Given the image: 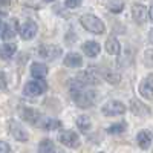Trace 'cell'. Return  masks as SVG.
I'll return each mask as SVG.
<instances>
[{"mask_svg": "<svg viewBox=\"0 0 153 153\" xmlns=\"http://www.w3.org/2000/svg\"><path fill=\"white\" fill-rule=\"evenodd\" d=\"M139 94H141V97L146 98V100L153 98V74L147 75L143 80V83L139 84Z\"/></svg>", "mask_w": 153, "mask_h": 153, "instance_id": "obj_8", "label": "cell"}, {"mask_svg": "<svg viewBox=\"0 0 153 153\" xmlns=\"http://www.w3.org/2000/svg\"><path fill=\"white\" fill-rule=\"evenodd\" d=\"M149 17H150V20H152V23H153V5L150 6V11H149Z\"/></svg>", "mask_w": 153, "mask_h": 153, "instance_id": "obj_29", "label": "cell"}, {"mask_svg": "<svg viewBox=\"0 0 153 153\" xmlns=\"http://www.w3.org/2000/svg\"><path fill=\"white\" fill-rule=\"evenodd\" d=\"M58 141L63 144V146H66L69 149H76L80 146V138L78 135H76L75 132H71V130H66V132H61L58 135Z\"/></svg>", "mask_w": 153, "mask_h": 153, "instance_id": "obj_6", "label": "cell"}, {"mask_svg": "<svg viewBox=\"0 0 153 153\" xmlns=\"http://www.w3.org/2000/svg\"><path fill=\"white\" fill-rule=\"evenodd\" d=\"M46 89H48V83L42 78H37V80H32V81L25 84L23 92L26 95H29V97H38V95L45 94Z\"/></svg>", "mask_w": 153, "mask_h": 153, "instance_id": "obj_3", "label": "cell"}, {"mask_svg": "<svg viewBox=\"0 0 153 153\" xmlns=\"http://www.w3.org/2000/svg\"><path fill=\"white\" fill-rule=\"evenodd\" d=\"M106 51H107L109 55H120V52H121L120 42L115 37L107 38V42H106Z\"/></svg>", "mask_w": 153, "mask_h": 153, "instance_id": "obj_13", "label": "cell"}, {"mask_svg": "<svg viewBox=\"0 0 153 153\" xmlns=\"http://www.w3.org/2000/svg\"><path fill=\"white\" fill-rule=\"evenodd\" d=\"M101 112H103V115H106V117H118V115H123L126 112V106L121 103V101H109V103H106L103 107H101Z\"/></svg>", "mask_w": 153, "mask_h": 153, "instance_id": "obj_4", "label": "cell"}, {"mask_svg": "<svg viewBox=\"0 0 153 153\" xmlns=\"http://www.w3.org/2000/svg\"><path fill=\"white\" fill-rule=\"evenodd\" d=\"M144 63L147 66H153V49L146 51V55H144Z\"/></svg>", "mask_w": 153, "mask_h": 153, "instance_id": "obj_25", "label": "cell"}, {"mask_svg": "<svg viewBox=\"0 0 153 153\" xmlns=\"http://www.w3.org/2000/svg\"><path fill=\"white\" fill-rule=\"evenodd\" d=\"M5 87H6V76L2 71H0V89H5Z\"/></svg>", "mask_w": 153, "mask_h": 153, "instance_id": "obj_28", "label": "cell"}, {"mask_svg": "<svg viewBox=\"0 0 153 153\" xmlns=\"http://www.w3.org/2000/svg\"><path fill=\"white\" fill-rule=\"evenodd\" d=\"M75 124H76V127H78L81 132H89L91 130V120H89L86 115H78L76 120H75Z\"/></svg>", "mask_w": 153, "mask_h": 153, "instance_id": "obj_19", "label": "cell"}, {"mask_svg": "<svg viewBox=\"0 0 153 153\" xmlns=\"http://www.w3.org/2000/svg\"><path fill=\"white\" fill-rule=\"evenodd\" d=\"M48 72H49V69L46 68V65H42V63H34L31 66V74L35 78H43V76L48 75Z\"/></svg>", "mask_w": 153, "mask_h": 153, "instance_id": "obj_15", "label": "cell"}, {"mask_svg": "<svg viewBox=\"0 0 153 153\" xmlns=\"http://www.w3.org/2000/svg\"><path fill=\"white\" fill-rule=\"evenodd\" d=\"M8 152H11L9 144H6L5 141H0V153H8Z\"/></svg>", "mask_w": 153, "mask_h": 153, "instance_id": "obj_27", "label": "cell"}, {"mask_svg": "<svg viewBox=\"0 0 153 153\" xmlns=\"http://www.w3.org/2000/svg\"><path fill=\"white\" fill-rule=\"evenodd\" d=\"M126 127H127L126 123H117V124H112L107 129V132L112 133V135H118V133H123L126 130Z\"/></svg>", "mask_w": 153, "mask_h": 153, "instance_id": "obj_22", "label": "cell"}, {"mask_svg": "<svg viewBox=\"0 0 153 153\" xmlns=\"http://www.w3.org/2000/svg\"><path fill=\"white\" fill-rule=\"evenodd\" d=\"M2 26H3V25H2V20H0V29H2Z\"/></svg>", "mask_w": 153, "mask_h": 153, "instance_id": "obj_31", "label": "cell"}, {"mask_svg": "<svg viewBox=\"0 0 153 153\" xmlns=\"http://www.w3.org/2000/svg\"><path fill=\"white\" fill-rule=\"evenodd\" d=\"M37 31H38V26L32 20H28L26 23H23L19 28V34H20V37L23 38V40H31V38H34Z\"/></svg>", "mask_w": 153, "mask_h": 153, "instance_id": "obj_7", "label": "cell"}, {"mask_svg": "<svg viewBox=\"0 0 153 153\" xmlns=\"http://www.w3.org/2000/svg\"><path fill=\"white\" fill-rule=\"evenodd\" d=\"M16 51H17V46L14 43H6L2 48V51H0V57H2V60H9L14 57Z\"/></svg>", "mask_w": 153, "mask_h": 153, "instance_id": "obj_17", "label": "cell"}, {"mask_svg": "<svg viewBox=\"0 0 153 153\" xmlns=\"http://www.w3.org/2000/svg\"><path fill=\"white\" fill-rule=\"evenodd\" d=\"M23 115H25V120L29 121L31 124H35L38 120H40V113L35 112V110H25Z\"/></svg>", "mask_w": 153, "mask_h": 153, "instance_id": "obj_21", "label": "cell"}, {"mask_svg": "<svg viewBox=\"0 0 153 153\" xmlns=\"http://www.w3.org/2000/svg\"><path fill=\"white\" fill-rule=\"evenodd\" d=\"M9 130H11L12 136H14L17 141H20V143H26V141H28V133H26V130H25L19 123L12 121V123L9 124Z\"/></svg>", "mask_w": 153, "mask_h": 153, "instance_id": "obj_9", "label": "cell"}, {"mask_svg": "<svg viewBox=\"0 0 153 153\" xmlns=\"http://www.w3.org/2000/svg\"><path fill=\"white\" fill-rule=\"evenodd\" d=\"M71 95L80 107H91L97 100V92L86 91L84 86H71Z\"/></svg>", "mask_w": 153, "mask_h": 153, "instance_id": "obj_1", "label": "cell"}, {"mask_svg": "<svg viewBox=\"0 0 153 153\" xmlns=\"http://www.w3.org/2000/svg\"><path fill=\"white\" fill-rule=\"evenodd\" d=\"M16 25H17V22L12 20L11 23H6L2 26V37L5 40H9V38H12L16 35Z\"/></svg>", "mask_w": 153, "mask_h": 153, "instance_id": "obj_16", "label": "cell"}, {"mask_svg": "<svg viewBox=\"0 0 153 153\" xmlns=\"http://www.w3.org/2000/svg\"><path fill=\"white\" fill-rule=\"evenodd\" d=\"M136 141H138V146L147 150L150 146H152V133L150 132H139L138 136H136Z\"/></svg>", "mask_w": 153, "mask_h": 153, "instance_id": "obj_14", "label": "cell"}, {"mask_svg": "<svg viewBox=\"0 0 153 153\" xmlns=\"http://www.w3.org/2000/svg\"><path fill=\"white\" fill-rule=\"evenodd\" d=\"M11 0H0V5H8Z\"/></svg>", "mask_w": 153, "mask_h": 153, "instance_id": "obj_30", "label": "cell"}, {"mask_svg": "<svg viewBox=\"0 0 153 153\" xmlns=\"http://www.w3.org/2000/svg\"><path fill=\"white\" fill-rule=\"evenodd\" d=\"M80 23L83 25V28L92 34H103L106 31L104 23L101 22L97 16L94 14H84L80 17Z\"/></svg>", "mask_w": 153, "mask_h": 153, "instance_id": "obj_2", "label": "cell"}, {"mask_svg": "<svg viewBox=\"0 0 153 153\" xmlns=\"http://www.w3.org/2000/svg\"><path fill=\"white\" fill-rule=\"evenodd\" d=\"M83 51H84V54H86L87 57L95 58L97 55H100L101 48H100V43H97V42H92V40H91V42H86V43H84Z\"/></svg>", "mask_w": 153, "mask_h": 153, "instance_id": "obj_11", "label": "cell"}, {"mask_svg": "<svg viewBox=\"0 0 153 153\" xmlns=\"http://www.w3.org/2000/svg\"><path fill=\"white\" fill-rule=\"evenodd\" d=\"M132 16H133V20L139 25H143L146 20H147V9L144 5L141 3H135L132 6Z\"/></svg>", "mask_w": 153, "mask_h": 153, "instance_id": "obj_10", "label": "cell"}, {"mask_svg": "<svg viewBox=\"0 0 153 153\" xmlns=\"http://www.w3.org/2000/svg\"><path fill=\"white\" fill-rule=\"evenodd\" d=\"M81 65H83V58L76 52H69L65 57V66L68 68H80Z\"/></svg>", "mask_w": 153, "mask_h": 153, "instance_id": "obj_12", "label": "cell"}, {"mask_svg": "<svg viewBox=\"0 0 153 153\" xmlns=\"http://www.w3.org/2000/svg\"><path fill=\"white\" fill-rule=\"evenodd\" d=\"M130 104H132V106H130L132 112H133L135 115H138V117H144V115H149V113H150L149 107H146L143 103H139V101H136V100H133Z\"/></svg>", "mask_w": 153, "mask_h": 153, "instance_id": "obj_18", "label": "cell"}, {"mask_svg": "<svg viewBox=\"0 0 153 153\" xmlns=\"http://www.w3.org/2000/svg\"><path fill=\"white\" fill-rule=\"evenodd\" d=\"M81 2H83V0H66V6L75 9V8H78L81 5Z\"/></svg>", "mask_w": 153, "mask_h": 153, "instance_id": "obj_26", "label": "cell"}, {"mask_svg": "<svg viewBox=\"0 0 153 153\" xmlns=\"http://www.w3.org/2000/svg\"><path fill=\"white\" fill-rule=\"evenodd\" d=\"M45 2H54V0H45Z\"/></svg>", "mask_w": 153, "mask_h": 153, "instance_id": "obj_32", "label": "cell"}, {"mask_svg": "<svg viewBox=\"0 0 153 153\" xmlns=\"http://www.w3.org/2000/svg\"><path fill=\"white\" fill-rule=\"evenodd\" d=\"M61 54V48L54 46V45H43L37 49V55L42 57L43 60H55Z\"/></svg>", "mask_w": 153, "mask_h": 153, "instance_id": "obj_5", "label": "cell"}, {"mask_svg": "<svg viewBox=\"0 0 153 153\" xmlns=\"http://www.w3.org/2000/svg\"><path fill=\"white\" fill-rule=\"evenodd\" d=\"M42 127L45 130H55V129H58V127H61V123L57 121V120H46L42 124Z\"/></svg>", "mask_w": 153, "mask_h": 153, "instance_id": "obj_24", "label": "cell"}, {"mask_svg": "<svg viewBox=\"0 0 153 153\" xmlns=\"http://www.w3.org/2000/svg\"><path fill=\"white\" fill-rule=\"evenodd\" d=\"M109 9L112 12H115V14H118V12H121L124 9V2L123 0H112L109 3Z\"/></svg>", "mask_w": 153, "mask_h": 153, "instance_id": "obj_23", "label": "cell"}, {"mask_svg": "<svg viewBox=\"0 0 153 153\" xmlns=\"http://www.w3.org/2000/svg\"><path fill=\"white\" fill-rule=\"evenodd\" d=\"M54 150H55V147H54L51 139H43L40 143V146H38V152L40 153H49V152H54Z\"/></svg>", "mask_w": 153, "mask_h": 153, "instance_id": "obj_20", "label": "cell"}]
</instances>
